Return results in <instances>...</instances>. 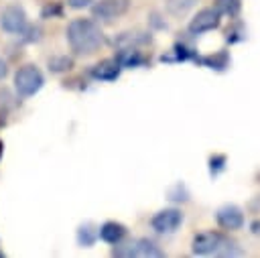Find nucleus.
<instances>
[{"mask_svg":"<svg viewBox=\"0 0 260 258\" xmlns=\"http://www.w3.org/2000/svg\"><path fill=\"white\" fill-rule=\"evenodd\" d=\"M0 26H2V30L10 33V35H22L28 28V18H26L24 8L18 4H10V6L2 8Z\"/></svg>","mask_w":260,"mask_h":258,"instance_id":"20e7f679","label":"nucleus"},{"mask_svg":"<svg viewBox=\"0 0 260 258\" xmlns=\"http://www.w3.org/2000/svg\"><path fill=\"white\" fill-rule=\"evenodd\" d=\"M93 0H67V4L71 6V8H85V6H89Z\"/></svg>","mask_w":260,"mask_h":258,"instance_id":"4be33fe9","label":"nucleus"},{"mask_svg":"<svg viewBox=\"0 0 260 258\" xmlns=\"http://www.w3.org/2000/svg\"><path fill=\"white\" fill-rule=\"evenodd\" d=\"M195 2H197V0H169V2H167V10H169L171 14H175V16H181V14H185L189 8H193Z\"/></svg>","mask_w":260,"mask_h":258,"instance_id":"a211bd4d","label":"nucleus"},{"mask_svg":"<svg viewBox=\"0 0 260 258\" xmlns=\"http://www.w3.org/2000/svg\"><path fill=\"white\" fill-rule=\"evenodd\" d=\"M181 223H183V213H181V209H177V207L160 209V211L154 213L152 219H150L152 230L158 232V234H173V232H177V230L181 228Z\"/></svg>","mask_w":260,"mask_h":258,"instance_id":"423d86ee","label":"nucleus"},{"mask_svg":"<svg viewBox=\"0 0 260 258\" xmlns=\"http://www.w3.org/2000/svg\"><path fill=\"white\" fill-rule=\"evenodd\" d=\"M43 85H45V75L41 73V69L37 65H30V63L22 65L14 73V89L22 98L35 95Z\"/></svg>","mask_w":260,"mask_h":258,"instance_id":"7ed1b4c3","label":"nucleus"},{"mask_svg":"<svg viewBox=\"0 0 260 258\" xmlns=\"http://www.w3.org/2000/svg\"><path fill=\"white\" fill-rule=\"evenodd\" d=\"M6 75H8V65H6V61L0 59V79H4Z\"/></svg>","mask_w":260,"mask_h":258,"instance_id":"b1692460","label":"nucleus"},{"mask_svg":"<svg viewBox=\"0 0 260 258\" xmlns=\"http://www.w3.org/2000/svg\"><path fill=\"white\" fill-rule=\"evenodd\" d=\"M0 258H4V252H2V250H0Z\"/></svg>","mask_w":260,"mask_h":258,"instance_id":"a878e982","label":"nucleus"},{"mask_svg":"<svg viewBox=\"0 0 260 258\" xmlns=\"http://www.w3.org/2000/svg\"><path fill=\"white\" fill-rule=\"evenodd\" d=\"M65 35L71 51L77 55H91L104 45V30L93 18H73Z\"/></svg>","mask_w":260,"mask_h":258,"instance_id":"f257e3e1","label":"nucleus"},{"mask_svg":"<svg viewBox=\"0 0 260 258\" xmlns=\"http://www.w3.org/2000/svg\"><path fill=\"white\" fill-rule=\"evenodd\" d=\"M225 163H228L225 154H213V156L209 158V173H211L213 177H217V175L225 169Z\"/></svg>","mask_w":260,"mask_h":258,"instance_id":"6ab92c4d","label":"nucleus"},{"mask_svg":"<svg viewBox=\"0 0 260 258\" xmlns=\"http://www.w3.org/2000/svg\"><path fill=\"white\" fill-rule=\"evenodd\" d=\"M191 250L197 256H209V254H215V256H240L242 254L238 244L234 240H230L228 236H223L221 232L195 234Z\"/></svg>","mask_w":260,"mask_h":258,"instance_id":"f03ea898","label":"nucleus"},{"mask_svg":"<svg viewBox=\"0 0 260 258\" xmlns=\"http://www.w3.org/2000/svg\"><path fill=\"white\" fill-rule=\"evenodd\" d=\"M215 221L221 230H228V232L240 230L244 225V211L234 203H225L215 211Z\"/></svg>","mask_w":260,"mask_h":258,"instance_id":"6e6552de","label":"nucleus"},{"mask_svg":"<svg viewBox=\"0 0 260 258\" xmlns=\"http://www.w3.org/2000/svg\"><path fill=\"white\" fill-rule=\"evenodd\" d=\"M124 67L118 63V59L114 57V59H104V61H100V63H95L93 67H91V77L93 79H98V81H116L118 77H120V71H122Z\"/></svg>","mask_w":260,"mask_h":258,"instance_id":"1a4fd4ad","label":"nucleus"},{"mask_svg":"<svg viewBox=\"0 0 260 258\" xmlns=\"http://www.w3.org/2000/svg\"><path fill=\"white\" fill-rule=\"evenodd\" d=\"M128 8H130V0H98L91 6V14H93V18L110 22V20L126 14Z\"/></svg>","mask_w":260,"mask_h":258,"instance_id":"0eeeda50","label":"nucleus"},{"mask_svg":"<svg viewBox=\"0 0 260 258\" xmlns=\"http://www.w3.org/2000/svg\"><path fill=\"white\" fill-rule=\"evenodd\" d=\"M175 189H177V193L169 191V199H173V201H187V193H185V187H183L181 183H177V185H175Z\"/></svg>","mask_w":260,"mask_h":258,"instance_id":"412c9836","label":"nucleus"},{"mask_svg":"<svg viewBox=\"0 0 260 258\" xmlns=\"http://www.w3.org/2000/svg\"><path fill=\"white\" fill-rule=\"evenodd\" d=\"M197 65H203V67H209V69H215V71H225L232 63L230 59V53L228 51H217L213 55H203V57H197L195 59Z\"/></svg>","mask_w":260,"mask_h":258,"instance_id":"ddd939ff","label":"nucleus"},{"mask_svg":"<svg viewBox=\"0 0 260 258\" xmlns=\"http://www.w3.org/2000/svg\"><path fill=\"white\" fill-rule=\"evenodd\" d=\"M150 43V35L146 33H124L116 39L118 47H138V45H146Z\"/></svg>","mask_w":260,"mask_h":258,"instance_id":"4468645a","label":"nucleus"},{"mask_svg":"<svg viewBox=\"0 0 260 258\" xmlns=\"http://www.w3.org/2000/svg\"><path fill=\"white\" fill-rule=\"evenodd\" d=\"M95 240H98V228L95 225H91V223L79 225V230H77V244L79 246L89 248L95 244Z\"/></svg>","mask_w":260,"mask_h":258,"instance_id":"2eb2a0df","label":"nucleus"},{"mask_svg":"<svg viewBox=\"0 0 260 258\" xmlns=\"http://www.w3.org/2000/svg\"><path fill=\"white\" fill-rule=\"evenodd\" d=\"M116 59H118V63L122 67H130V69L142 67V65L148 63V59L144 57V53L138 51L136 47H120V51L116 53Z\"/></svg>","mask_w":260,"mask_h":258,"instance_id":"9b49d317","label":"nucleus"},{"mask_svg":"<svg viewBox=\"0 0 260 258\" xmlns=\"http://www.w3.org/2000/svg\"><path fill=\"white\" fill-rule=\"evenodd\" d=\"M49 14H51V16H53V14H61V8H59V6H55V8H51V6H47V8L43 10V16L47 18Z\"/></svg>","mask_w":260,"mask_h":258,"instance_id":"5701e85b","label":"nucleus"},{"mask_svg":"<svg viewBox=\"0 0 260 258\" xmlns=\"http://www.w3.org/2000/svg\"><path fill=\"white\" fill-rule=\"evenodd\" d=\"M221 24V14L215 10V8H201L191 20H189V35L193 37H199L203 33H209L213 28H217Z\"/></svg>","mask_w":260,"mask_h":258,"instance_id":"39448f33","label":"nucleus"},{"mask_svg":"<svg viewBox=\"0 0 260 258\" xmlns=\"http://www.w3.org/2000/svg\"><path fill=\"white\" fill-rule=\"evenodd\" d=\"M252 232H254V234H260V221H254V223H252Z\"/></svg>","mask_w":260,"mask_h":258,"instance_id":"393cba45","label":"nucleus"},{"mask_svg":"<svg viewBox=\"0 0 260 258\" xmlns=\"http://www.w3.org/2000/svg\"><path fill=\"white\" fill-rule=\"evenodd\" d=\"M213 8H215L221 16L234 18V16H238L242 4H240V0H215V2H213Z\"/></svg>","mask_w":260,"mask_h":258,"instance_id":"dca6fc26","label":"nucleus"},{"mask_svg":"<svg viewBox=\"0 0 260 258\" xmlns=\"http://www.w3.org/2000/svg\"><path fill=\"white\" fill-rule=\"evenodd\" d=\"M132 256H138V258H162L165 252L152 240L140 238V240L132 242Z\"/></svg>","mask_w":260,"mask_h":258,"instance_id":"f8f14e48","label":"nucleus"},{"mask_svg":"<svg viewBox=\"0 0 260 258\" xmlns=\"http://www.w3.org/2000/svg\"><path fill=\"white\" fill-rule=\"evenodd\" d=\"M126 234H128V230L120 221H106V223H102L98 228V238H102L104 242H108L112 246L118 244V242H122L126 238Z\"/></svg>","mask_w":260,"mask_h":258,"instance_id":"9d476101","label":"nucleus"},{"mask_svg":"<svg viewBox=\"0 0 260 258\" xmlns=\"http://www.w3.org/2000/svg\"><path fill=\"white\" fill-rule=\"evenodd\" d=\"M73 67V59L67 57V55H61V57H51L49 59V69L55 71V73H63V71H69Z\"/></svg>","mask_w":260,"mask_h":258,"instance_id":"f3484780","label":"nucleus"},{"mask_svg":"<svg viewBox=\"0 0 260 258\" xmlns=\"http://www.w3.org/2000/svg\"><path fill=\"white\" fill-rule=\"evenodd\" d=\"M228 37V43H238V41H244L246 39V30H244V26L242 24H236V26H232V28H228V33H225Z\"/></svg>","mask_w":260,"mask_h":258,"instance_id":"aec40b11","label":"nucleus"}]
</instances>
